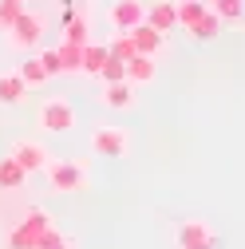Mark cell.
Returning <instances> with one entry per match:
<instances>
[{
    "label": "cell",
    "mask_w": 245,
    "mask_h": 249,
    "mask_svg": "<svg viewBox=\"0 0 245 249\" xmlns=\"http://www.w3.org/2000/svg\"><path fill=\"white\" fill-rule=\"evenodd\" d=\"M8 36H12V40H8L12 48H20V52H36V48H40V40H44V16L24 8V12H20V20L8 28Z\"/></svg>",
    "instance_id": "6da1fadb"
},
{
    "label": "cell",
    "mask_w": 245,
    "mask_h": 249,
    "mask_svg": "<svg viewBox=\"0 0 245 249\" xmlns=\"http://www.w3.org/2000/svg\"><path fill=\"white\" fill-rule=\"evenodd\" d=\"M40 127H44L48 135H68V131L75 127V107H71L68 99H48V103L40 107Z\"/></svg>",
    "instance_id": "7a4b0ae2"
},
{
    "label": "cell",
    "mask_w": 245,
    "mask_h": 249,
    "mask_svg": "<svg viewBox=\"0 0 245 249\" xmlns=\"http://www.w3.org/2000/svg\"><path fill=\"white\" fill-rule=\"evenodd\" d=\"M91 150L103 154V159H122V154L131 150V135L122 127H95V135H91Z\"/></svg>",
    "instance_id": "3957f363"
},
{
    "label": "cell",
    "mask_w": 245,
    "mask_h": 249,
    "mask_svg": "<svg viewBox=\"0 0 245 249\" xmlns=\"http://www.w3.org/2000/svg\"><path fill=\"white\" fill-rule=\"evenodd\" d=\"M48 182H52V190H59V194H71V190H79V186L87 182V174H83V162H48Z\"/></svg>",
    "instance_id": "277c9868"
},
{
    "label": "cell",
    "mask_w": 245,
    "mask_h": 249,
    "mask_svg": "<svg viewBox=\"0 0 245 249\" xmlns=\"http://www.w3.org/2000/svg\"><path fill=\"white\" fill-rule=\"evenodd\" d=\"M12 159H16L28 174H36V170H48L52 154H48V146H44V142H36V139H20V142L12 146Z\"/></svg>",
    "instance_id": "5b68a950"
},
{
    "label": "cell",
    "mask_w": 245,
    "mask_h": 249,
    "mask_svg": "<svg viewBox=\"0 0 245 249\" xmlns=\"http://www.w3.org/2000/svg\"><path fill=\"white\" fill-rule=\"evenodd\" d=\"M146 20V4L142 0H115L111 4V24L119 28V32H131V28H139Z\"/></svg>",
    "instance_id": "8992f818"
},
{
    "label": "cell",
    "mask_w": 245,
    "mask_h": 249,
    "mask_svg": "<svg viewBox=\"0 0 245 249\" xmlns=\"http://www.w3.org/2000/svg\"><path fill=\"white\" fill-rule=\"evenodd\" d=\"M131 40H135L139 55H158L162 44H166V32H158V28H150V24L142 20L139 28H131Z\"/></svg>",
    "instance_id": "52a82bcc"
},
{
    "label": "cell",
    "mask_w": 245,
    "mask_h": 249,
    "mask_svg": "<svg viewBox=\"0 0 245 249\" xmlns=\"http://www.w3.org/2000/svg\"><path fill=\"white\" fill-rule=\"evenodd\" d=\"M103 103H107V107H115V111H127V107H135V83H131V79L107 83V87H103Z\"/></svg>",
    "instance_id": "ba28073f"
},
{
    "label": "cell",
    "mask_w": 245,
    "mask_h": 249,
    "mask_svg": "<svg viewBox=\"0 0 245 249\" xmlns=\"http://www.w3.org/2000/svg\"><path fill=\"white\" fill-rule=\"evenodd\" d=\"M146 24L158 28V32H170V28L178 24V4H174V0H158V4H150L146 8Z\"/></svg>",
    "instance_id": "9c48e42d"
},
{
    "label": "cell",
    "mask_w": 245,
    "mask_h": 249,
    "mask_svg": "<svg viewBox=\"0 0 245 249\" xmlns=\"http://www.w3.org/2000/svg\"><path fill=\"white\" fill-rule=\"evenodd\" d=\"M155 55H135V59H127V79L135 83V87H142V83H155Z\"/></svg>",
    "instance_id": "30bf717a"
},
{
    "label": "cell",
    "mask_w": 245,
    "mask_h": 249,
    "mask_svg": "<svg viewBox=\"0 0 245 249\" xmlns=\"http://www.w3.org/2000/svg\"><path fill=\"white\" fill-rule=\"evenodd\" d=\"M213 233H210V226L206 222H182L178 226V245L182 249H194V245H206Z\"/></svg>",
    "instance_id": "8fae6325"
},
{
    "label": "cell",
    "mask_w": 245,
    "mask_h": 249,
    "mask_svg": "<svg viewBox=\"0 0 245 249\" xmlns=\"http://www.w3.org/2000/svg\"><path fill=\"white\" fill-rule=\"evenodd\" d=\"M107 55H111L107 44H83V68H79V75H99L103 64H107Z\"/></svg>",
    "instance_id": "7c38bea8"
},
{
    "label": "cell",
    "mask_w": 245,
    "mask_h": 249,
    "mask_svg": "<svg viewBox=\"0 0 245 249\" xmlns=\"http://www.w3.org/2000/svg\"><path fill=\"white\" fill-rule=\"evenodd\" d=\"M24 95H28V83L20 79V71L16 75H0V103L16 107V103H24Z\"/></svg>",
    "instance_id": "4fadbf2b"
},
{
    "label": "cell",
    "mask_w": 245,
    "mask_h": 249,
    "mask_svg": "<svg viewBox=\"0 0 245 249\" xmlns=\"http://www.w3.org/2000/svg\"><path fill=\"white\" fill-rule=\"evenodd\" d=\"M24 178H28V170H24V166L12 159V154H8V159L0 162V190H20Z\"/></svg>",
    "instance_id": "5bb4252c"
},
{
    "label": "cell",
    "mask_w": 245,
    "mask_h": 249,
    "mask_svg": "<svg viewBox=\"0 0 245 249\" xmlns=\"http://www.w3.org/2000/svg\"><path fill=\"white\" fill-rule=\"evenodd\" d=\"M59 59H64V75H79V68H83V44L64 40V44H59Z\"/></svg>",
    "instance_id": "9a60e30c"
},
{
    "label": "cell",
    "mask_w": 245,
    "mask_h": 249,
    "mask_svg": "<svg viewBox=\"0 0 245 249\" xmlns=\"http://www.w3.org/2000/svg\"><path fill=\"white\" fill-rule=\"evenodd\" d=\"M20 79H24L28 87H40V83H48L52 75L44 71V64H40V55H28L24 64H20Z\"/></svg>",
    "instance_id": "2e32d148"
},
{
    "label": "cell",
    "mask_w": 245,
    "mask_h": 249,
    "mask_svg": "<svg viewBox=\"0 0 245 249\" xmlns=\"http://www.w3.org/2000/svg\"><path fill=\"white\" fill-rule=\"evenodd\" d=\"M213 12L222 16V24H245V0H218Z\"/></svg>",
    "instance_id": "e0dca14e"
},
{
    "label": "cell",
    "mask_w": 245,
    "mask_h": 249,
    "mask_svg": "<svg viewBox=\"0 0 245 249\" xmlns=\"http://www.w3.org/2000/svg\"><path fill=\"white\" fill-rule=\"evenodd\" d=\"M190 32H194V40H213V36L222 32V16L210 8V12H206V16H202V20L194 24V28H190Z\"/></svg>",
    "instance_id": "ac0fdd59"
},
{
    "label": "cell",
    "mask_w": 245,
    "mask_h": 249,
    "mask_svg": "<svg viewBox=\"0 0 245 249\" xmlns=\"http://www.w3.org/2000/svg\"><path fill=\"white\" fill-rule=\"evenodd\" d=\"M107 48H111V55H115V59H122V64H127V59H135V55H139V48H135L131 32H115V40H111Z\"/></svg>",
    "instance_id": "d6986e66"
},
{
    "label": "cell",
    "mask_w": 245,
    "mask_h": 249,
    "mask_svg": "<svg viewBox=\"0 0 245 249\" xmlns=\"http://www.w3.org/2000/svg\"><path fill=\"white\" fill-rule=\"evenodd\" d=\"M210 8L202 4V0H182V4H178V24H186V28H194L202 16H206Z\"/></svg>",
    "instance_id": "ffe728a7"
},
{
    "label": "cell",
    "mask_w": 245,
    "mask_h": 249,
    "mask_svg": "<svg viewBox=\"0 0 245 249\" xmlns=\"http://www.w3.org/2000/svg\"><path fill=\"white\" fill-rule=\"evenodd\" d=\"M64 32H68L71 44H91V24H87V16H75L71 24H64Z\"/></svg>",
    "instance_id": "44dd1931"
},
{
    "label": "cell",
    "mask_w": 245,
    "mask_h": 249,
    "mask_svg": "<svg viewBox=\"0 0 245 249\" xmlns=\"http://www.w3.org/2000/svg\"><path fill=\"white\" fill-rule=\"evenodd\" d=\"M99 79H103V83H119V79H127V64H122V59H115V55H107V64H103Z\"/></svg>",
    "instance_id": "7402d4cb"
},
{
    "label": "cell",
    "mask_w": 245,
    "mask_h": 249,
    "mask_svg": "<svg viewBox=\"0 0 245 249\" xmlns=\"http://www.w3.org/2000/svg\"><path fill=\"white\" fill-rule=\"evenodd\" d=\"M36 55H40V64H44L48 75H64V59H59V48H44V52H36Z\"/></svg>",
    "instance_id": "603a6c76"
},
{
    "label": "cell",
    "mask_w": 245,
    "mask_h": 249,
    "mask_svg": "<svg viewBox=\"0 0 245 249\" xmlns=\"http://www.w3.org/2000/svg\"><path fill=\"white\" fill-rule=\"evenodd\" d=\"M20 12H24V4H16V0H0V28L8 32V28L20 20Z\"/></svg>",
    "instance_id": "cb8c5ba5"
},
{
    "label": "cell",
    "mask_w": 245,
    "mask_h": 249,
    "mask_svg": "<svg viewBox=\"0 0 245 249\" xmlns=\"http://www.w3.org/2000/svg\"><path fill=\"white\" fill-rule=\"evenodd\" d=\"M59 241H64V233H59L55 226H48V230H44V233L36 237V249H55Z\"/></svg>",
    "instance_id": "d4e9b609"
},
{
    "label": "cell",
    "mask_w": 245,
    "mask_h": 249,
    "mask_svg": "<svg viewBox=\"0 0 245 249\" xmlns=\"http://www.w3.org/2000/svg\"><path fill=\"white\" fill-rule=\"evenodd\" d=\"M194 249H218V241H213V237H210L206 245H194Z\"/></svg>",
    "instance_id": "484cf974"
},
{
    "label": "cell",
    "mask_w": 245,
    "mask_h": 249,
    "mask_svg": "<svg viewBox=\"0 0 245 249\" xmlns=\"http://www.w3.org/2000/svg\"><path fill=\"white\" fill-rule=\"evenodd\" d=\"M55 249H75V241H68V237H64V241H59Z\"/></svg>",
    "instance_id": "4316f807"
},
{
    "label": "cell",
    "mask_w": 245,
    "mask_h": 249,
    "mask_svg": "<svg viewBox=\"0 0 245 249\" xmlns=\"http://www.w3.org/2000/svg\"><path fill=\"white\" fill-rule=\"evenodd\" d=\"M16 4H28V0H16Z\"/></svg>",
    "instance_id": "83f0119b"
},
{
    "label": "cell",
    "mask_w": 245,
    "mask_h": 249,
    "mask_svg": "<svg viewBox=\"0 0 245 249\" xmlns=\"http://www.w3.org/2000/svg\"><path fill=\"white\" fill-rule=\"evenodd\" d=\"M174 4H182V0H174Z\"/></svg>",
    "instance_id": "f1b7e54d"
}]
</instances>
